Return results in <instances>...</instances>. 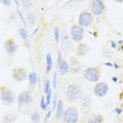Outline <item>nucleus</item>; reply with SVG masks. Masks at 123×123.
<instances>
[{"label":"nucleus","mask_w":123,"mask_h":123,"mask_svg":"<svg viewBox=\"0 0 123 123\" xmlns=\"http://www.w3.org/2000/svg\"><path fill=\"white\" fill-rule=\"evenodd\" d=\"M45 61H46V69H45V72L49 74V73L52 71V68H53V58H52V55L49 54V53H47V54L45 55Z\"/></svg>","instance_id":"22"},{"label":"nucleus","mask_w":123,"mask_h":123,"mask_svg":"<svg viewBox=\"0 0 123 123\" xmlns=\"http://www.w3.org/2000/svg\"><path fill=\"white\" fill-rule=\"evenodd\" d=\"M111 81H113V82H118L119 81V78L118 77H111Z\"/></svg>","instance_id":"40"},{"label":"nucleus","mask_w":123,"mask_h":123,"mask_svg":"<svg viewBox=\"0 0 123 123\" xmlns=\"http://www.w3.org/2000/svg\"><path fill=\"white\" fill-rule=\"evenodd\" d=\"M118 44L120 46H122L123 45V40H118Z\"/></svg>","instance_id":"42"},{"label":"nucleus","mask_w":123,"mask_h":123,"mask_svg":"<svg viewBox=\"0 0 123 123\" xmlns=\"http://www.w3.org/2000/svg\"><path fill=\"white\" fill-rule=\"evenodd\" d=\"M65 97L69 102H76L79 101L81 98L83 97V92L82 88L79 84L77 83H72L68 84L65 89Z\"/></svg>","instance_id":"1"},{"label":"nucleus","mask_w":123,"mask_h":123,"mask_svg":"<svg viewBox=\"0 0 123 123\" xmlns=\"http://www.w3.org/2000/svg\"><path fill=\"white\" fill-rule=\"evenodd\" d=\"M84 29L81 27L79 24H74V25L71 26V30H69V37H71L72 41L77 43H81V41L84 38Z\"/></svg>","instance_id":"4"},{"label":"nucleus","mask_w":123,"mask_h":123,"mask_svg":"<svg viewBox=\"0 0 123 123\" xmlns=\"http://www.w3.org/2000/svg\"><path fill=\"white\" fill-rule=\"evenodd\" d=\"M17 103H18L19 107L32 104L33 103V96L31 95V93L29 91L21 92V93L17 96Z\"/></svg>","instance_id":"8"},{"label":"nucleus","mask_w":123,"mask_h":123,"mask_svg":"<svg viewBox=\"0 0 123 123\" xmlns=\"http://www.w3.org/2000/svg\"><path fill=\"white\" fill-rule=\"evenodd\" d=\"M80 105L81 107L85 108V110H88L92 105V99L88 95H83V97L80 99Z\"/></svg>","instance_id":"17"},{"label":"nucleus","mask_w":123,"mask_h":123,"mask_svg":"<svg viewBox=\"0 0 123 123\" xmlns=\"http://www.w3.org/2000/svg\"><path fill=\"white\" fill-rule=\"evenodd\" d=\"M18 47H19L18 43L16 42V41L14 40L13 38H10V39H7V40L5 41V43H4L5 53H6V54L10 56V57H13V56L15 55V53L17 52Z\"/></svg>","instance_id":"10"},{"label":"nucleus","mask_w":123,"mask_h":123,"mask_svg":"<svg viewBox=\"0 0 123 123\" xmlns=\"http://www.w3.org/2000/svg\"><path fill=\"white\" fill-rule=\"evenodd\" d=\"M26 22L30 24V25H34L35 22H36V14L34 12H30L27 13L26 15Z\"/></svg>","instance_id":"24"},{"label":"nucleus","mask_w":123,"mask_h":123,"mask_svg":"<svg viewBox=\"0 0 123 123\" xmlns=\"http://www.w3.org/2000/svg\"><path fill=\"white\" fill-rule=\"evenodd\" d=\"M52 113H53V111H52V110H51V111H49L46 113V116H45V118H44V121H45V122H47L49 119H51V117H52Z\"/></svg>","instance_id":"32"},{"label":"nucleus","mask_w":123,"mask_h":123,"mask_svg":"<svg viewBox=\"0 0 123 123\" xmlns=\"http://www.w3.org/2000/svg\"><path fill=\"white\" fill-rule=\"evenodd\" d=\"M89 45L87 43H84V42H81V43H78V45L76 47V53L79 57H83V56H86L89 53Z\"/></svg>","instance_id":"13"},{"label":"nucleus","mask_w":123,"mask_h":123,"mask_svg":"<svg viewBox=\"0 0 123 123\" xmlns=\"http://www.w3.org/2000/svg\"><path fill=\"white\" fill-rule=\"evenodd\" d=\"M120 49H122V51H123V45H122V46H120Z\"/></svg>","instance_id":"43"},{"label":"nucleus","mask_w":123,"mask_h":123,"mask_svg":"<svg viewBox=\"0 0 123 123\" xmlns=\"http://www.w3.org/2000/svg\"><path fill=\"white\" fill-rule=\"evenodd\" d=\"M94 23V16L92 15L91 12L88 11H83L79 14V17H78V24L85 29V27H89L92 24Z\"/></svg>","instance_id":"6"},{"label":"nucleus","mask_w":123,"mask_h":123,"mask_svg":"<svg viewBox=\"0 0 123 123\" xmlns=\"http://www.w3.org/2000/svg\"><path fill=\"white\" fill-rule=\"evenodd\" d=\"M39 30H40V26H39V25H38V26H36V27H35V30H34V32H33V35H36V34H37Z\"/></svg>","instance_id":"39"},{"label":"nucleus","mask_w":123,"mask_h":123,"mask_svg":"<svg viewBox=\"0 0 123 123\" xmlns=\"http://www.w3.org/2000/svg\"><path fill=\"white\" fill-rule=\"evenodd\" d=\"M82 74L83 78L87 80L88 82H99L101 71L98 66H88V68H85L83 69Z\"/></svg>","instance_id":"2"},{"label":"nucleus","mask_w":123,"mask_h":123,"mask_svg":"<svg viewBox=\"0 0 123 123\" xmlns=\"http://www.w3.org/2000/svg\"><path fill=\"white\" fill-rule=\"evenodd\" d=\"M15 120H17V116H16L15 114H6L3 116V118H2V122L3 123H13Z\"/></svg>","instance_id":"21"},{"label":"nucleus","mask_w":123,"mask_h":123,"mask_svg":"<svg viewBox=\"0 0 123 123\" xmlns=\"http://www.w3.org/2000/svg\"><path fill=\"white\" fill-rule=\"evenodd\" d=\"M51 89H52V87H51V81L47 79V78H45V79H44V86H43L44 96L49 94V92L51 91Z\"/></svg>","instance_id":"26"},{"label":"nucleus","mask_w":123,"mask_h":123,"mask_svg":"<svg viewBox=\"0 0 123 123\" xmlns=\"http://www.w3.org/2000/svg\"><path fill=\"white\" fill-rule=\"evenodd\" d=\"M63 57H62V51H59L58 52V54H57V64L58 65H60L61 63H62V61H63Z\"/></svg>","instance_id":"29"},{"label":"nucleus","mask_w":123,"mask_h":123,"mask_svg":"<svg viewBox=\"0 0 123 123\" xmlns=\"http://www.w3.org/2000/svg\"><path fill=\"white\" fill-rule=\"evenodd\" d=\"M64 102L62 100H58V103H57V108H56V111H55V117H56V120H60L62 119L63 117V114H64Z\"/></svg>","instance_id":"14"},{"label":"nucleus","mask_w":123,"mask_h":123,"mask_svg":"<svg viewBox=\"0 0 123 123\" xmlns=\"http://www.w3.org/2000/svg\"><path fill=\"white\" fill-rule=\"evenodd\" d=\"M61 51L68 54L72 52L73 45H72V39L68 34H63L61 36Z\"/></svg>","instance_id":"12"},{"label":"nucleus","mask_w":123,"mask_h":123,"mask_svg":"<svg viewBox=\"0 0 123 123\" xmlns=\"http://www.w3.org/2000/svg\"><path fill=\"white\" fill-rule=\"evenodd\" d=\"M21 7L23 11H26V12L30 13L31 9L33 7V2L30 1V0H22L21 1Z\"/></svg>","instance_id":"23"},{"label":"nucleus","mask_w":123,"mask_h":123,"mask_svg":"<svg viewBox=\"0 0 123 123\" xmlns=\"http://www.w3.org/2000/svg\"><path fill=\"white\" fill-rule=\"evenodd\" d=\"M54 38H55V42L57 44L61 42V33H60L59 26L54 27Z\"/></svg>","instance_id":"25"},{"label":"nucleus","mask_w":123,"mask_h":123,"mask_svg":"<svg viewBox=\"0 0 123 123\" xmlns=\"http://www.w3.org/2000/svg\"><path fill=\"white\" fill-rule=\"evenodd\" d=\"M29 82H30V84L31 86H34L35 84H37V82H38V80H39V78H38V74L36 72H32V73H30L29 74Z\"/></svg>","instance_id":"20"},{"label":"nucleus","mask_w":123,"mask_h":123,"mask_svg":"<svg viewBox=\"0 0 123 123\" xmlns=\"http://www.w3.org/2000/svg\"><path fill=\"white\" fill-rule=\"evenodd\" d=\"M104 122V117L100 114H94L87 119L86 123H103Z\"/></svg>","instance_id":"18"},{"label":"nucleus","mask_w":123,"mask_h":123,"mask_svg":"<svg viewBox=\"0 0 123 123\" xmlns=\"http://www.w3.org/2000/svg\"><path fill=\"white\" fill-rule=\"evenodd\" d=\"M110 86L106 82H98L94 87V95L98 98H103L107 95Z\"/></svg>","instance_id":"9"},{"label":"nucleus","mask_w":123,"mask_h":123,"mask_svg":"<svg viewBox=\"0 0 123 123\" xmlns=\"http://www.w3.org/2000/svg\"><path fill=\"white\" fill-rule=\"evenodd\" d=\"M104 65L108 66V68H114V63H111V62H104Z\"/></svg>","instance_id":"38"},{"label":"nucleus","mask_w":123,"mask_h":123,"mask_svg":"<svg viewBox=\"0 0 123 123\" xmlns=\"http://www.w3.org/2000/svg\"><path fill=\"white\" fill-rule=\"evenodd\" d=\"M58 68H59L60 75H62V76H65V75H68V73H69V71H71L69 63L66 60H63L62 63H61L60 65H58Z\"/></svg>","instance_id":"16"},{"label":"nucleus","mask_w":123,"mask_h":123,"mask_svg":"<svg viewBox=\"0 0 123 123\" xmlns=\"http://www.w3.org/2000/svg\"><path fill=\"white\" fill-rule=\"evenodd\" d=\"M31 45H32V42H31L30 39H27V40L24 41V46H25V47H27V49H30Z\"/></svg>","instance_id":"33"},{"label":"nucleus","mask_w":123,"mask_h":123,"mask_svg":"<svg viewBox=\"0 0 123 123\" xmlns=\"http://www.w3.org/2000/svg\"><path fill=\"white\" fill-rule=\"evenodd\" d=\"M18 34H19V37H20L23 41L27 40L29 37H30L29 31H27V29H26V27H24V26H22V27H20V29L18 30Z\"/></svg>","instance_id":"19"},{"label":"nucleus","mask_w":123,"mask_h":123,"mask_svg":"<svg viewBox=\"0 0 123 123\" xmlns=\"http://www.w3.org/2000/svg\"><path fill=\"white\" fill-rule=\"evenodd\" d=\"M40 108L42 111H47V108H49V105H47L46 100H45V96L41 97V100H40Z\"/></svg>","instance_id":"28"},{"label":"nucleus","mask_w":123,"mask_h":123,"mask_svg":"<svg viewBox=\"0 0 123 123\" xmlns=\"http://www.w3.org/2000/svg\"><path fill=\"white\" fill-rule=\"evenodd\" d=\"M57 72L54 73V75H53V87L54 88H57Z\"/></svg>","instance_id":"31"},{"label":"nucleus","mask_w":123,"mask_h":123,"mask_svg":"<svg viewBox=\"0 0 123 123\" xmlns=\"http://www.w3.org/2000/svg\"><path fill=\"white\" fill-rule=\"evenodd\" d=\"M0 99H1V102L5 105H12L14 104L16 100V97H15V94L12 89H7V88H4L2 86V92H1V95H0Z\"/></svg>","instance_id":"7"},{"label":"nucleus","mask_w":123,"mask_h":123,"mask_svg":"<svg viewBox=\"0 0 123 123\" xmlns=\"http://www.w3.org/2000/svg\"><path fill=\"white\" fill-rule=\"evenodd\" d=\"M69 66H71V71L74 73V74H78L82 71V68H81V64L78 61V59L76 58H71V62H69Z\"/></svg>","instance_id":"15"},{"label":"nucleus","mask_w":123,"mask_h":123,"mask_svg":"<svg viewBox=\"0 0 123 123\" xmlns=\"http://www.w3.org/2000/svg\"><path fill=\"white\" fill-rule=\"evenodd\" d=\"M110 43H111V49H116V47H117V43L115 42V41L111 40V41H110Z\"/></svg>","instance_id":"37"},{"label":"nucleus","mask_w":123,"mask_h":123,"mask_svg":"<svg viewBox=\"0 0 123 123\" xmlns=\"http://www.w3.org/2000/svg\"><path fill=\"white\" fill-rule=\"evenodd\" d=\"M88 9L93 16H101L105 11L104 1H102V0H93V1L89 2Z\"/></svg>","instance_id":"5"},{"label":"nucleus","mask_w":123,"mask_h":123,"mask_svg":"<svg viewBox=\"0 0 123 123\" xmlns=\"http://www.w3.org/2000/svg\"><path fill=\"white\" fill-rule=\"evenodd\" d=\"M31 119H32V122L33 123H39L41 120V116H40V113L39 111H34V113L32 114V116H31Z\"/></svg>","instance_id":"27"},{"label":"nucleus","mask_w":123,"mask_h":123,"mask_svg":"<svg viewBox=\"0 0 123 123\" xmlns=\"http://www.w3.org/2000/svg\"><path fill=\"white\" fill-rule=\"evenodd\" d=\"M114 68H116V69H119V68H120L119 64H117V63H114Z\"/></svg>","instance_id":"41"},{"label":"nucleus","mask_w":123,"mask_h":123,"mask_svg":"<svg viewBox=\"0 0 123 123\" xmlns=\"http://www.w3.org/2000/svg\"><path fill=\"white\" fill-rule=\"evenodd\" d=\"M32 123H33V122H32Z\"/></svg>","instance_id":"44"},{"label":"nucleus","mask_w":123,"mask_h":123,"mask_svg":"<svg viewBox=\"0 0 123 123\" xmlns=\"http://www.w3.org/2000/svg\"><path fill=\"white\" fill-rule=\"evenodd\" d=\"M122 111H123V110L121 107H116V108H115V113H116L117 115H121Z\"/></svg>","instance_id":"35"},{"label":"nucleus","mask_w":123,"mask_h":123,"mask_svg":"<svg viewBox=\"0 0 123 123\" xmlns=\"http://www.w3.org/2000/svg\"><path fill=\"white\" fill-rule=\"evenodd\" d=\"M62 121L64 123H78L79 122V111L76 106H69L65 108L62 117Z\"/></svg>","instance_id":"3"},{"label":"nucleus","mask_w":123,"mask_h":123,"mask_svg":"<svg viewBox=\"0 0 123 123\" xmlns=\"http://www.w3.org/2000/svg\"><path fill=\"white\" fill-rule=\"evenodd\" d=\"M0 3L3 5L4 7H10V5L13 3V1H11V0H1Z\"/></svg>","instance_id":"30"},{"label":"nucleus","mask_w":123,"mask_h":123,"mask_svg":"<svg viewBox=\"0 0 123 123\" xmlns=\"http://www.w3.org/2000/svg\"><path fill=\"white\" fill-rule=\"evenodd\" d=\"M103 54H104L107 58H111V51L106 52V49H103Z\"/></svg>","instance_id":"34"},{"label":"nucleus","mask_w":123,"mask_h":123,"mask_svg":"<svg viewBox=\"0 0 123 123\" xmlns=\"http://www.w3.org/2000/svg\"><path fill=\"white\" fill-rule=\"evenodd\" d=\"M29 78L26 69L23 68H15L13 69V79L17 82H23L24 80Z\"/></svg>","instance_id":"11"},{"label":"nucleus","mask_w":123,"mask_h":123,"mask_svg":"<svg viewBox=\"0 0 123 123\" xmlns=\"http://www.w3.org/2000/svg\"><path fill=\"white\" fill-rule=\"evenodd\" d=\"M16 18H17V13H12V14H11V17H10L11 20L14 21Z\"/></svg>","instance_id":"36"}]
</instances>
